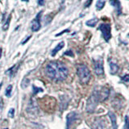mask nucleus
<instances>
[{"label": "nucleus", "instance_id": "1", "mask_svg": "<svg viewBox=\"0 0 129 129\" xmlns=\"http://www.w3.org/2000/svg\"><path fill=\"white\" fill-rule=\"evenodd\" d=\"M45 74L49 79L58 82L66 79L69 74V70L64 63L58 60H53L50 61L46 66Z\"/></svg>", "mask_w": 129, "mask_h": 129}, {"label": "nucleus", "instance_id": "2", "mask_svg": "<svg viewBox=\"0 0 129 129\" xmlns=\"http://www.w3.org/2000/svg\"><path fill=\"white\" fill-rule=\"evenodd\" d=\"M77 74L78 76L80 82L83 84H86L90 79V71L85 64H79L77 68Z\"/></svg>", "mask_w": 129, "mask_h": 129}, {"label": "nucleus", "instance_id": "3", "mask_svg": "<svg viewBox=\"0 0 129 129\" xmlns=\"http://www.w3.org/2000/svg\"><path fill=\"white\" fill-rule=\"evenodd\" d=\"M100 101H99V98L98 91L95 90L93 92V94L90 95V97L87 100L86 111L88 113H94L97 106H98V103Z\"/></svg>", "mask_w": 129, "mask_h": 129}, {"label": "nucleus", "instance_id": "4", "mask_svg": "<svg viewBox=\"0 0 129 129\" xmlns=\"http://www.w3.org/2000/svg\"><path fill=\"white\" fill-rule=\"evenodd\" d=\"M99 29L101 31L103 34V38L105 39L106 41H109L111 37V26L108 23H102L99 27Z\"/></svg>", "mask_w": 129, "mask_h": 129}, {"label": "nucleus", "instance_id": "5", "mask_svg": "<svg viewBox=\"0 0 129 129\" xmlns=\"http://www.w3.org/2000/svg\"><path fill=\"white\" fill-rule=\"evenodd\" d=\"M94 70L97 75H103L104 73L103 62L102 60H94Z\"/></svg>", "mask_w": 129, "mask_h": 129}, {"label": "nucleus", "instance_id": "6", "mask_svg": "<svg viewBox=\"0 0 129 129\" xmlns=\"http://www.w3.org/2000/svg\"><path fill=\"white\" fill-rule=\"evenodd\" d=\"M41 14H42V11H40L37 14V15L36 16V18L32 20V22H31V31H37L40 30V16H41Z\"/></svg>", "mask_w": 129, "mask_h": 129}, {"label": "nucleus", "instance_id": "7", "mask_svg": "<svg viewBox=\"0 0 129 129\" xmlns=\"http://www.w3.org/2000/svg\"><path fill=\"white\" fill-rule=\"evenodd\" d=\"M97 91H98L99 101H101V102H103L104 100H106L107 99V97L109 95V90L107 88L103 87L100 90H97Z\"/></svg>", "mask_w": 129, "mask_h": 129}, {"label": "nucleus", "instance_id": "8", "mask_svg": "<svg viewBox=\"0 0 129 129\" xmlns=\"http://www.w3.org/2000/svg\"><path fill=\"white\" fill-rule=\"evenodd\" d=\"M77 117H78V114L76 112H71L67 115V128H70L73 123L77 119Z\"/></svg>", "mask_w": 129, "mask_h": 129}, {"label": "nucleus", "instance_id": "9", "mask_svg": "<svg viewBox=\"0 0 129 129\" xmlns=\"http://www.w3.org/2000/svg\"><path fill=\"white\" fill-rule=\"evenodd\" d=\"M108 116L109 118L111 120V123H112V128L113 129H117V122H116V116L115 115V113H113L111 111L108 112Z\"/></svg>", "mask_w": 129, "mask_h": 129}, {"label": "nucleus", "instance_id": "10", "mask_svg": "<svg viewBox=\"0 0 129 129\" xmlns=\"http://www.w3.org/2000/svg\"><path fill=\"white\" fill-rule=\"evenodd\" d=\"M110 3H111V5H112L113 7H115L116 8L118 15H120L121 14V3L119 0H110Z\"/></svg>", "mask_w": 129, "mask_h": 129}, {"label": "nucleus", "instance_id": "11", "mask_svg": "<svg viewBox=\"0 0 129 129\" xmlns=\"http://www.w3.org/2000/svg\"><path fill=\"white\" fill-rule=\"evenodd\" d=\"M18 69H19V64H15V66H13L11 68H10L8 70H7L6 73H7V75H9L10 77H12V76H14L16 74V72H17Z\"/></svg>", "mask_w": 129, "mask_h": 129}, {"label": "nucleus", "instance_id": "12", "mask_svg": "<svg viewBox=\"0 0 129 129\" xmlns=\"http://www.w3.org/2000/svg\"><path fill=\"white\" fill-rule=\"evenodd\" d=\"M92 129H103V121L101 119H96L94 122L93 126H92Z\"/></svg>", "mask_w": 129, "mask_h": 129}, {"label": "nucleus", "instance_id": "13", "mask_svg": "<svg viewBox=\"0 0 129 129\" xmlns=\"http://www.w3.org/2000/svg\"><path fill=\"white\" fill-rule=\"evenodd\" d=\"M64 43L63 41H62V42H60V43H59V44H57V45L56 46V48H54V49L52 51V54H51V55H52V56H55L56 53H57V52L64 47Z\"/></svg>", "mask_w": 129, "mask_h": 129}, {"label": "nucleus", "instance_id": "14", "mask_svg": "<svg viewBox=\"0 0 129 129\" xmlns=\"http://www.w3.org/2000/svg\"><path fill=\"white\" fill-rule=\"evenodd\" d=\"M98 22H99V19L95 18V19H91L90 20H88V21H86V24L89 27H94L97 23H98Z\"/></svg>", "mask_w": 129, "mask_h": 129}, {"label": "nucleus", "instance_id": "15", "mask_svg": "<svg viewBox=\"0 0 129 129\" xmlns=\"http://www.w3.org/2000/svg\"><path fill=\"white\" fill-rule=\"evenodd\" d=\"M110 67H111V73L112 74H115V73L119 70V66L114 62H111L110 63Z\"/></svg>", "mask_w": 129, "mask_h": 129}, {"label": "nucleus", "instance_id": "16", "mask_svg": "<svg viewBox=\"0 0 129 129\" xmlns=\"http://www.w3.org/2000/svg\"><path fill=\"white\" fill-rule=\"evenodd\" d=\"M104 6H105V0H98V2L96 3V8L99 11L102 10Z\"/></svg>", "mask_w": 129, "mask_h": 129}, {"label": "nucleus", "instance_id": "17", "mask_svg": "<svg viewBox=\"0 0 129 129\" xmlns=\"http://www.w3.org/2000/svg\"><path fill=\"white\" fill-rule=\"evenodd\" d=\"M11 15H9V17L7 18L6 23L3 24V29L4 31L7 30V29H8V27H9V24H10V21H11Z\"/></svg>", "mask_w": 129, "mask_h": 129}, {"label": "nucleus", "instance_id": "18", "mask_svg": "<svg viewBox=\"0 0 129 129\" xmlns=\"http://www.w3.org/2000/svg\"><path fill=\"white\" fill-rule=\"evenodd\" d=\"M11 91H12V86L11 85H9L7 89H6V93H5V94L7 97H11Z\"/></svg>", "mask_w": 129, "mask_h": 129}, {"label": "nucleus", "instance_id": "19", "mask_svg": "<svg viewBox=\"0 0 129 129\" xmlns=\"http://www.w3.org/2000/svg\"><path fill=\"white\" fill-rule=\"evenodd\" d=\"M8 116L10 117V118H14L15 116V109L14 108H11L9 111H8Z\"/></svg>", "mask_w": 129, "mask_h": 129}, {"label": "nucleus", "instance_id": "20", "mask_svg": "<svg viewBox=\"0 0 129 129\" xmlns=\"http://www.w3.org/2000/svg\"><path fill=\"white\" fill-rule=\"evenodd\" d=\"M124 129H129V118L127 116L125 117V125Z\"/></svg>", "mask_w": 129, "mask_h": 129}, {"label": "nucleus", "instance_id": "21", "mask_svg": "<svg viewBox=\"0 0 129 129\" xmlns=\"http://www.w3.org/2000/svg\"><path fill=\"white\" fill-rule=\"evenodd\" d=\"M122 80L123 81V82H129V74L123 76L122 78Z\"/></svg>", "mask_w": 129, "mask_h": 129}, {"label": "nucleus", "instance_id": "22", "mask_svg": "<svg viewBox=\"0 0 129 129\" xmlns=\"http://www.w3.org/2000/svg\"><path fill=\"white\" fill-rule=\"evenodd\" d=\"M93 0H89V1H87L86 3H85V7H90V4L92 3Z\"/></svg>", "mask_w": 129, "mask_h": 129}, {"label": "nucleus", "instance_id": "23", "mask_svg": "<svg viewBox=\"0 0 129 129\" xmlns=\"http://www.w3.org/2000/svg\"><path fill=\"white\" fill-rule=\"evenodd\" d=\"M38 4L40 6H44V0H37Z\"/></svg>", "mask_w": 129, "mask_h": 129}, {"label": "nucleus", "instance_id": "24", "mask_svg": "<svg viewBox=\"0 0 129 129\" xmlns=\"http://www.w3.org/2000/svg\"><path fill=\"white\" fill-rule=\"evenodd\" d=\"M3 101L1 98H0V112H1L2 109H3Z\"/></svg>", "mask_w": 129, "mask_h": 129}, {"label": "nucleus", "instance_id": "25", "mask_svg": "<svg viewBox=\"0 0 129 129\" xmlns=\"http://www.w3.org/2000/svg\"><path fill=\"white\" fill-rule=\"evenodd\" d=\"M67 31H70V30H69V29L64 30V31H63L60 32V33H59V34H56V36H60V35H62L63 33H64V32H67Z\"/></svg>", "mask_w": 129, "mask_h": 129}, {"label": "nucleus", "instance_id": "26", "mask_svg": "<svg viewBox=\"0 0 129 129\" xmlns=\"http://www.w3.org/2000/svg\"><path fill=\"white\" fill-rule=\"evenodd\" d=\"M64 54L66 55H70V56H74V54H73V52L71 51H68V52H64Z\"/></svg>", "mask_w": 129, "mask_h": 129}, {"label": "nucleus", "instance_id": "27", "mask_svg": "<svg viewBox=\"0 0 129 129\" xmlns=\"http://www.w3.org/2000/svg\"><path fill=\"white\" fill-rule=\"evenodd\" d=\"M1 56H2V49L0 48V57H1Z\"/></svg>", "mask_w": 129, "mask_h": 129}, {"label": "nucleus", "instance_id": "28", "mask_svg": "<svg viewBox=\"0 0 129 129\" xmlns=\"http://www.w3.org/2000/svg\"><path fill=\"white\" fill-rule=\"evenodd\" d=\"M22 1H23V2H28L29 0H22Z\"/></svg>", "mask_w": 129, "mask_h": 129}, {"label": "nucleus", "instance_id": "29", "mask_svg": "<svg viewBox=\"0 0 129 129\" xmlns=\"http://www.w3.org/2000/svg\"><path fill=\"white\" fill-rule=\"evenodd\" d=\"M6 129H7V128H6Z\"/></svg>", "mask_w": 129, "mask_h": 129}]
</instances>
